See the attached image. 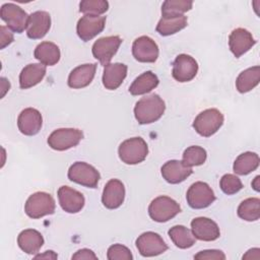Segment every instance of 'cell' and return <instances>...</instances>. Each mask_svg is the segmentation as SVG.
Instances as JSON below:
<instances>
[{
    "label": "cell",
    "instance_id": "11",
    "mask_svg": "<svg viewBox=\"0 0 260 260\" xmlns=\"http://www.w3.org/2000/svg\"><path fill=\"white\" fill-rule=\"evenodd\" d=\"M136 247L140 255L144 257L157 256L168 250V246L162 238L154 232L141 234L136 240Z\"/></svg>",
    "mask_w": 260,
    "mask_h": 260
},
{
    "label": "cell",
    "instance_id": "9",
    "mask_svg": "<svg viewBox=\"0 0 260 260\" xmlns=\"http://www.w3.org/2000/svg\"><path fill=\"white\" fill-rule=\"evenodd\" d=\"M0 16L11 30L20 34L22 32L28 22V14L18 5L13 3H5L1 6Z\"/></svg>",
    "mask_w": 260,
    "mask_h": 260
},
{
    "label": "cell",
    "instance_id": "23",
    "mask_svg": "<svg viewBox=\"0 0 260 260\" xmlns=\"http://www.w3.org/2000/svg\"><path fill=\"white\" fill-rule=\"evenodd\" d=\"M127 75V66L123 63L108 64L104 68L103 84L107 89H117Z\"/></svg>",
    "mask_w": 260,
    "mask_h": 260
},
{
    "label": "cell",
    "instance_id": "43",
    "mask_svg": "<svg viewBox=\"0 0 260 260\" xmlns=\"http://www.w3.org/2000/svg\"><path fill=\"white\" fill-rule=\"evenodd\" d=\"M259 179H260V176H256V177H255V179H254V181L252 182V187H253V188H254V190H255V191H257V192L260 190V188H259V187H260Z\"/></svg>",
    "mask_w": 260,
    "mask_h": 260
},
{
    "label": "cell",
    "instance_id": "19",
    "mask_svg": "<svg viewBox=\"0 0 260 260\" xmlns=\"http://www.w3.org/2000/svg\"><path fill=\"white\" fill-rule=\"evenodd\" d=\"M125 198V187L118 179L110 180L103 191L102 202L108 209H116L122 205Z\"/></svg>",
    "mask_w": 260,
    "mask_h": 260
},
{
    "label": "cell",
    "instance_id": "14",
    "mask_svg": "<svg viewBox=\"0 0 260 260\" xmlns=\"http://www.w3.org/2000/svg\"><path fill=\"white\" fill-rule=\"evenodd\" d=\"M106 24V16L83 15L77 22L76 31L78 37L84 41H90L103 31Z\"/></svg>",
    "mask_w": 260,
    "mask_h": 260
},
{
    "label": "cell",
    "instance_id": "37",
    "mask_svg": "<svg viewBox=\"0 0 260 260\" xmlns=\"http://www.w3.org/2000/svg\"><path fill=\"white\" fill-rule=\"evenodd\" d=\"M107 258L109 260H132L133 256L127 247L121 244H115L109 247Z\"/></svg>",
    "mask_w": 260,
    "mask_h": 260
},
{
    "label": "cell",
    "instance_id": "32",
    "mask_svg": "<svg viewBox=\"0 0 260 260\" xmlns=\"http://www.w3.org/2000/svg\"><path fill=\"white\" fill-rule=\"evenodd\" d=\"M238 216L246 221H255L260 217V199L257 197L247 198L238 207Z\"/></svg>",
    "mask_w": 260,
    "mask_h": 260
},
{
    "label": "cell",
    "instance_id": "18",
    "mask_svg": "<svg viewBox=\"0 0 260 260\" xmlns=\"http://www.w3.org/2000/svg\"><path fill=\"white\" fill-rule=\"evenodd\" d=\"M58 199L62 209L68 213H77L84 206L83 195L68 186H61L58 189Z\"/></svg>",
    "mask_w": 260,
    "mask_h": 260
},
{
    "label": "cell",
    "instance_id": "26",
    "mask_svg": "<svg viewBox=\"0 0 260 260\" xmlns=\"http://www.w3.org/2000/svg\"><path fill=\"white\" fill-rule=\"evenodd\" d=\"M187 16L182 15H164L157 25L156 31L161 36H171L174 35L187 26Z\"/></svg>",
    "mask_w": 260,
    "mask_h": 260
},
{
    "label": "cell",
    "instance_id": "7",
    "mask_svg": "<svg viewBox=\"0 0 260 260\" xmlns=\"http://www.w3.org/2000/svg\"><path fill=\"white\" fill-rule=\"evenodd\" d=\"M100 173L92 166L84 161H76L68 170V179L79 185L95 188L100 181Z\"/></svg>",
    "mask_w": 260,
    "mask_h": 260
},
{
    "label": "cell",
    "instance_id": "1",
    "mask_svg": "<svg viewBox=\"0 0 260 260\" xmlns=\"http://www.w3.org/2000/svg\"><path fill=\"white\" fill-rule=\"evenodd\" d=\"M165 102L158 94L152 93L141 98L134 107V116L139 124H150L157 121L165 113Z\"/></svg>",
    "mask_w": 260,
    "mask_h": 260
},
{
    "label": "cell",
    "instance_id": "20",
    "mask_svg": "<svg viewBox=\"0 0 260 260\" xmlns=\"http://www.w3.org/2000/svg\"><path fill=\"white\" fill-rule=\"evenodd\" d=\"M51 27V16L47 11H36L29 15L26 35L29 39L44 38Z\"/></svg>",
    "mask_w": 260,
    "mask_h": 260
},
{
    "label": "cell",
    "instance_id": "36",
    "mask_svg": "<svg viewBox=\"0 0 260 260\" xmlns=\"http://www.w3.org/2000/svg\"><path fill=\"white\" fill-rule=\"evenodd\" d=\"M219 186L221 191L228 195L236 194L243 188L241 180L233 174L223 175L219 181Z\"/></svg>",
    "mask_w": 260,
    "mask_h": 260
},
{
    "label": "cell",
    "instance_id": "34",
    "mask_svg": "<svg viewBox=\"0 0 260 260\" xmlns=\"http://www.w3.org/2000/svg\"><path fill=\"white\" fill-rule=\"evenodd\" d=\"M193 2L189 0H167L161 5L164 15H182L192 8Z\"/></svg>",
    "mask_w": 260,
    "mask_h": 260
},
{
    "label": "cell",
    "instance_id": "41",
    "mask_svg": "<svg viewBox=\"0 0 260 260\" xmlns=\"http://www.w3.org/2000/svg\"><path fill=\"white\" fill-rule=\"evenodd\" d=\"M58 256L54 251H46L44 254L35 256V259H57Z\"/></svg>",
    "mask_w": 260,
    "mask_h": 260
},
{
    "label": "cell",
    "instance_id": "2",
    "mask_svg": "<svg viewBox=\"0 0 260 260\" xmlns=\"http://www.w3.org/2000/svg\"><path fill=\"white\" fill-rule=\"evenodd\" d=\"M120 159L127 165L142 162L148 154V146L143 138L132 137L123 141L118 149Z\"/></svg>",
    "mask_w": 260,
    "mask_h": 260
},
{
    "label": "cell",
    "instance_id": "5",
    "mask_svg": "<svg viewBox=\"0 0 260 260\" xmlns=\"http://www.w3.org/2000/svg\"><path fill=\"white\" fill-rule=\"evenodd\" d=\"M223 124V115L217 109H207L198 114L193 122L195 131L204 137H209L217 132Z\"/></svg>",
    "mask_w": 260,
    "mask_h": 260
},
{
    "label": "cell",
    "instance_id": "13",
    "mask_svg": "<svg viewBox=\"0 0 260 260\" xmlns=\"http://www.w3.org/2000/svg\"><path fill=\"white\" fill-rule=\"evenodd\" d=\"M132 54L139 62L153 63L158 57V47L151 38L141 36L133 42Z\"/></svg>",
    "mask_w": 260,
    "mask_h": 260
},
{
    "label": "cell",
    "instance_id": "29",
    "mask_svg": "<svg viewBox=\"0 0 260 260\" xmlns=\"http://www.w3.org/2000/svg\"><path fill=\"white\" fill-rule=\"evenodd\" d=\"M260 80V67L253 66L244 71H242L237 80H236V87L239 92L245 93L252 90L255 86L258 85Z\"/></svg>",
    "mask_w": 260,
    "mask_h": 260
},
{
    "label": "cell",
    "instance_id": "22",
    "mask_svg": "<svg viewBox=\"0 0 260 260\" xmlns=\"http://www.w3.org/2000/svg\"><path fill=\"white\" fill-rule=\"evenodd\" d=\"M96 70V64H82L74 68L68 76V86L71 88H82L90 84Z\"/></svg>",
    "mask_w": 260,
    "mask_h": 260
},
{
    "label": "cell",
    "instance_id": "3",
    "mask_svg": "<svg viewBox=\"0 0 260 260\" xmlns=\"http://www.w3.org/2000/svg\"><path fill=\"white\" fill-rule=\"evenodd\" d=\"M24 211L30 218H40L55 211V200L51 194L46 192H36L31 194L25 204Z\"/></svg>",
    "mask_w": 260,
    "mask_h": 260
},
{
    "label": "cell",
    "instance_id": "33",
    "mask_svg": "<svg viewBox=\"0 0 260 260\" xmlns=\"http://www.w3.org/2000/svg\"><path fill=\"white\" fill-rule=\"evenodd\" d=\"M206 150L198 145H192L185 149L183 153V162L188 167L203 165L206 160Z\"/></svg>",
    "mask_w": 260,
    "mask_h": 260
},
{
    "label": "cell",
    "instance_id": "40",
    "mask_svg": "<svg viewBox=\"0 0 260 260\" xmlns=\"http://www.w3.org/2000/svg\"><path fill=\"white\" fill-rule=\"evenodd\" d=\"M88 260V259H93V260H96L98 257L96 255L89 249H80L78 250L73 256H72V260Z\"/></svg>",
    "mask_w": 260,
    "mask_h": 260
},
{
    "label": "cell",
    "instance_id": "42",
    "mask_svg": "<svg viewBox=\"0 0 260 260\" xmlns=\"http://www.w3.org/2000/svg\"><path fill=\"white\" fill-rule=\"evenodd\" d=\"M1 89H2V93H1V98H3L5 95V93L9 90L10 88V82L5 78V77H1Z\"/></svg>",
    "mask_w": 260,
    "mask_h": 260
},
{
    "label": "cell",
    "instance_id": "35",
    "mask_svg": "<svg viewBox=\"0 0 260 260\" xmlns=\"http://www.w3.org/2000/svg\"><path fill=\"white\" fill-rule=\"evenodd\" d=\"M108 8L109 3L105 0H83L79 3V10L84 15H101Z\"/></svg>",
    "mask_w": 260,
    "mask_h": 260
},
{
    "label": "cell",
    "instance_id": "30",
    "mask_svg": "<svg viewBox=\"0 0 260 260\" xmlns=\"http://www.w3.org/2000/svg\"><path fill=\"white\" fill-rule=\"evenodd\" d=\"M259 166V156L256 152L247 151L240 154L233 166L234 172L238 175H248L255 171Z\"/></svg>",
    "mask_w": 260,
    "mask_h": 260
},
{
    "label": "cell",
    "instance_id": "4",
    "mask_svg": "<svg viewBox=\"0 0 260 260\" xmlns=\"http://www.w3.org/2000/svg\"><path fill=\"white\" fill-rule=\"evenodd\" d=\"M180 212L181 207L179 203L168 196H158L154 198L148 206L149 216L157 222H166Z\"/></svg>",
    "mask_w": 260,
    "mask_h": 260
},
{
    "label": "cell",
    "instance_id": "10",
    "mask_svg": "<svg viewBox=\"0 0 260 260\" xmlns=\"http://www.w3.org/2000/svg\"><path fill=\"white\" fill-rule=\"evenodd\" d=\"M122 39L119 36L104 37L95 41L92 45L91 52L93 57L100 61L103 66L110 64L113 56L117 53Z\"/></svg>",
    "mask_w": 260,
    "mask_h": 260
},
{
    "label": "cell",
    "instance_id": "24",
    "mask_svg": "<svg viewBox=\"0 0 260 260\" xmlns=\"http://www.w3.org/2000/svg\"><path fill=\"white\" fill-rule=\"evenodd\" d=\"M46 74V65L31 63L26 65L19 74V86L22 89L32 87L40 83Z\"/></svg>",
    "mask_w": 260,
    "mask_h": 260
},
{
    "label": "cell",
    "instance_id": "16",
    "mask_svg": "<svg viewBox=\"0 0 260 260\" xmlns=\"http://www.w3.org/2000/svg\"><path fill=\"white\" fill-rule=\"evenodd\" d=\"M43 118L41 113L34 108H26L21 111L17 118L18 130L27 136L39 133L42 128Z\"/></svg>",
    "mask_w": 260,
    "mask_h": 260
},
{
    "label": "cell",
    "instance_id": "15",
    "mask_svg": "<svg viewBox=\"0 0 260 260\" xmlns=\"http://www.w3.org/2000/svg\"><path fill=\"white\" fill-rule=\"evenodd\" d=\"M191 231L197 240L210 242L219 238L220 231L215 221L208 217H196L191 221Z\"/></svg>",
    "mask_w": 260,
    "mask_h": 260
},
{
    "label": "cell",
    "instance_id": "39",
    "mask_svg": "<svg viewBox=\"0 0 260 260\" xmlns=\"http://www.w3.org/2000/svg\"><path fill=\"white\" fill-rule=\"evenodd\" d=\"M13 42V34L10 29L4 25L0 26V49H4L6 46Z\"/></svg>",
    "mask_w": 260,
    "mask_h": 260
},
{
    "label": "cell",
    "instance_id": "31",
    "mask_svg": "<svg viewBox=\"0 0 260 260\" xmlns=\"http://www.w3.org/2000/svg\"><path fill=\"white\" fill-rule=\"evenodd\" d=\"M168 234L176 247L180 249L190 248L196 242V238L192 232L184 225H174L169 230Z\"/></svg>",
    "mask_w": 260,
    "mask_h": 260
},
{
    "label": "cell",
    "instance_id": "28",
    "mask_svg": "<svg viewBox=\"0 0 260 260\" xmlns=\"http://www.w3.org/2000/svg\"><path fill=\"white\" fill-rule=\"evenodd\" d=\"M157 76L151 71H145L134 79L129 87V92L132 95H140L147 93L158 85Z\"/></svg>",
    "mask_w": 260,
    "mask_h": 260
},
{
    "label": "cell",
    "instance_id": "27",
    "mask_svg": "<svg viewBox=\"0 0 260 260\" xmlns=\"http://www.w3.org/2000/svg\"><path fill=\"white\" fill-rule=\"evenodd\" d=\"M35 58L42 64L53 66L60 60L59 47L52 42H42L35 49Z\"/></svg>",
    "mask_w": 260,
    "mask_h": 260
},
{
    "label": "cell",
    "instance_id": "8",
    "mask_svg": "<svg viewBox=\"0 0 260 260\" xmlns=\"http://www.w3.org/2000/svg\"><path fill=\"white\" fill-rule=\"evenodd\" d=\"M186 199L191 208L202 209L208 207L215 200V195L208 184L198 181L189 187Z\"/></svg>",
    "mask_w": 260,
    "mask_h": 260
},
{
    "label": "cell",
    "instance_id": "25",
    "mask_svg": "<svg viewBox=\"0 0 260 260\" xmlns=\"http://www.w3.org/2000/svg\"><path fill=\"white\" fill-rule=\"evenodd\" d=\"M19 248L26 254H36L44 245L42 234L36 230L27 229L22 231L17 237Z\"/></svg>",
    "mask_w": 260,
    "mask_h": 260
},
{
    "label": "cell",
    "instance_id": "17",
    "mask_svg": "<svg viewBox=\"0 0 260 260\" xmlns=\"http://www.w3.org/2000/svg\"><path fill=\"white\" fill-rule=\"evenodd\" d=\"M256 44L252 34L242 27L234 29L229 37V46L236 58L241 57Z\"/></svg>",
    "mask_w": 260,
    "mask_h": 260
},
{
    "label": "cell",
    "instance_id": "38",
    "mask_svg": "<svg viewBox=\"0 0 260 260\" xmlns=\"http://www.w3.org/2000/svg\"><path fill=\"white\" fill-rule=\"evenodd\" d=\"M194 259L197 260H224L225 259V255L222 251L220 250H204V251H200L198 252L195 256Z\"/></svg>",
    "mask_w": 260,
    "mask_h": 260
},
{
    "label": "cell",
    "instance_id": "12",
    "mask_svg": "<svg viewBox=\"0 0 260 260\" xmlns=\"http://www.w3.org/2000/svg\"><path fill=\"white\" fill-rule=\"evenodd\" d=\"M198 72L196 60L187 54H180L173 62L172 75L179 82H188L192 80Z\"/></svg>",
    "mask_w": 260,
    "mask_h": 260
},
{
    "label": "cell",
    "instance_id": "21",
    "mask_svg": "<svg viewBox=\"0 0 260 260\" xmlns=\"http://www.w3.org/2000/svg\"><path fill=\"white\" fill-rule=\"evenodd\" d=\"M162 178L170 184H179L185 181L192 173V168L183 161L172 159L167 161L160 169Z\"/></svg>",
    "mask_w": 260,
    "mask_h": 260
},
{
    "label": "cell",
    "instance_id": "6",
    "mask_svg": "<svg viewBox=\"0 0 260 260\" xmlns=\"http://www.w3.org/2000/svg\"><path fill=\"white\" fill-rule=\"evenodd\" d=\"M83 138L81 130L76 128H60L54 130L48 137V144L55 150H66L76 146Z\"/></svg>",
    "mask_w": 260,
    "mask_h": 260
}]
</instances>
